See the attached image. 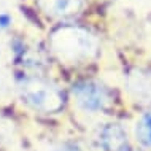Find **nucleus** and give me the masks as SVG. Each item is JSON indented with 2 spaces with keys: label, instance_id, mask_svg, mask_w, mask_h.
<instances>
[{
  "label": "nucleus",
  "instance_id": "nucleus-1",
  "mask_svg": "<svg viewBox=\"0 0 151 151\" xmlns=\"http://www.w3.org/2000/svg\"><path fill=\"white\" fill-rule=\"evenodd\" d=\"M54 52L67 62H84L97 56L99 43L91 32L75 26L59 27L51 35Z\"/></svg>",
  "mask_w": 151,
  "mask_h": 151
},
{
  "label": "nucleus",
  "instance_id": "nucleus-2",
  "mask_svg": "<svg viewBox=\"0 0 151 151\" xmlns=\"http://www.w3.org/2000/svg\"><path fill=\"white\" fill-rule=\"evenodd\" d=\"M21 96L32 108L45 113L58 111L64 104L59 89L42 80H26L21 86Z\"/></svg>",
  "mask_w": 151,
  "mask_h": 151
},
{
  "label": "nucleus",
  "instance_id": "nucleus-3",
  "mask_svg": "<svg viewBox=\"0 0 151 151\" xmlns=\"http://www.w3.org/2000/svg\"><path fill=\"white\" fill-rule=\"evenodd\" d=\"M73 97L84 111H102L110 105V94L107 88L96 81H84L73 88Z\"/></svg>",
  "mask_w": 151,
  "mask_h": 151
},
{
  "label": "nucleus",
  "instance_id": "nucleus-4",
  "mask_svg": "<svg viewBox=\"0 0 151 151\" xmlns=\"http://www.w3.org/2000/svg\"><path fill=\"white\" fill-rule=\"evenodd\" d=\"M99 143L107 151H129L127 134L119 124H105L99 130Z\"/></svg>",
  "mask_w": 151,
  "mask_h": 151
},
{
  "label": "nucleus",
  "instance_id": "nucleus-5",
  "mask_svg": "<svg viewBox=\"0 0 151 151\" xmlns=\"http://www.w3.org/2000/svg\"><path fill=\"white\" fill-rule=\"evenodd\" d=\"M129 92L140 102H151V75L142 70L130 72L127 76Z\"/></svg>",
  "mask_w": 151,
  "mask_h": 151
},
{
  "label": "nucleus",
  "instance_id": "nucleus-6",
  "mask_svg": "<svg viewBox=\"0 0 151 151\" xmlns=\"http://www.w3.org/2000/svg\"><path fill=\"white\" fill-rule=\"evenodd\" d=\"M40 5L46 13L65 18V16L78 13V10L81 8V0H40Z\"/></svg>",
  "mask_w": 151,
  "mask_h": 151
},
{
  "label": "nucleus",
  "instance_id": "nucleus-7",
  "mask_svg": "<svg viewBox=\"0 0 151 151\" xmlns=\"http://www.w3.org/2000/svg\"><path fill=\"white\" fill-rule=\"evenodd\" d=\"M135 134H137V140L142 145L151 146V111L145 113L138 119L137 127H135Z\"/></svg>",
  "mask_w": 151,
  "mask_h": 151
},
{
  "label": "nucleus",
  "instance_id": "nucleus-8",
  "mask_svg": "<svg viewBox=\"0 0 151 151\" xmlns=\"http://www.w3.org/2000/svg\"><path fill=\"white\" fill-rule=\"evenodd\" d=\"M8 24H10V16L0 14V27H6Z\"/></svg>",
  "mask_w": 151,
  "mask_h": 151
}]
</instances>
